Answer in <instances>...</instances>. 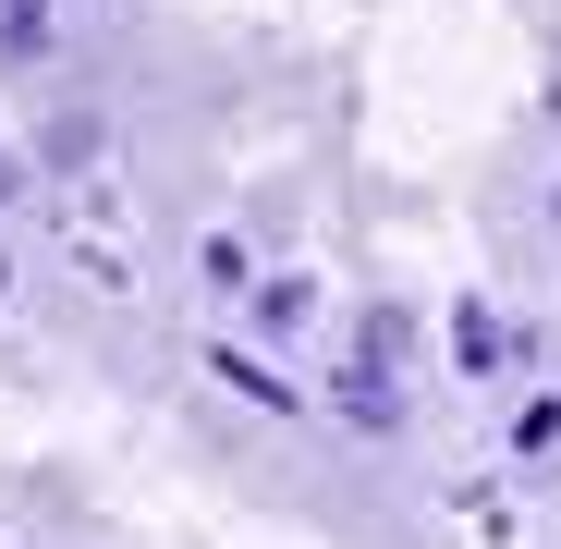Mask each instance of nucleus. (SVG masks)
Listing matches in <instances>:
<instances>
[{
  "label": "nucleus",
  "mask_w": 561,
  "mask_h": 549,
  "mask_svg": "<svg viewBox=\"0 0 561 549\" xmlns=\"http://www.w3.org/2000/svg\"><path fill=\"white\" fill-rule=\"evenodd\" d=\"M439 354H451V379H513V366H525V330H513L489 294H463V306L439 318Z\"/></svg>",
  "instance_id": "obj_1"
},
{
  "label": "nucleus",
  "mask_w": 561,
  "mask_h": 549,
  "mask_svg": "<svg viewBox=\"0 0 561 549\" xmlns=\"http://www.w3.org/2000/svg\"><path fill=\"white\" fill-rule=\"evenodd\" d=\"M330 403H342V415H366V427H403V354L354 342V354L330 366Z\"/></svg>",
  "instance_id": "obj_2"
},
{
  "label": "nucleus",
  "mask_w": 561,
  "mask_h": 549,
  "mask_svg": "<svg viewBox=\"0 0 561 549\" xmlns=\"http://www.w3.org/2000/svg\"><path fill=\"white\" fill-rule=\"evenodd\" d=\"M244 306H256L268 342H306V330H318V268H256V294H244Z\"/></svg>",
  "instance_id": "obj_3"
},
{
  "label": "nucleus",
  "mask_w": 561,
  "mask_h": 549,
  "mask_svg": "<svg viewBox=\"0 0 561 549\" xmlns=\"http://www.w3.org/2000/svg\"><path fill=\"white\" fill-rule=\"evenodd\" d=\"M61 49V0H0V73H37Z\"/></svg>",
  "instance_id": "obj_4"
},
{
  "label": "nucleus",
  "mask_w": 561,
  "mask_h": 549,
  "mask_svg": "<svg viewBox=\"0 0 561 549\" xmlns=\"http://www.w3.org/2000/svg\"><path fill=\"white\" fill-rule=\"evenodd\" d=\"M208 379H220V391H244V403H268V415H294V379H280V366H256L244 342H208Z\"/></svg>",
  "instance_id": "obj_5"
},
{
  "label": "nucleus",
  "mask_w": 561,
  "mask_h": 549,
  "mask_svg": "<svg viewBox=\"0 0 561 549\" xmlns=\"http://www.w3.org/2000/svg\"><path fill=\"white\" fill-rule=\"evenodd\" d=\"M501 451H513L525 477H549V465H561V391H537V403H513V439H501Z\"/></svg>",
  "instance_id": "obj_6"
},
{
  "label": "nucleus",
  "mask_w": 561,
  "mask_h": 549,
  "mask_svg": "<svg viewBox=\"0 0 561 549\" xmlns=\"http://www.w3.org/2000/svg\"><path fill=\"white\" fill-rule=\"evenodd\" d=\"M196 282H208V294H256V256H244L232 232H208V256H196Z\"/></svg>",
  "instance_id": "obj_7"
},
{
  "label": "nucleus",
  "mask_w": 561,
  "mask_h": 549,
  "mask_svg": "<svg viewBox=\"0 0 561 549\" xmlns=\"http://www.w3.org/2000/svg\"><path fill=\"white\" fill-rule=\"evenodd\" d=\"M25 183H37V159H25V147H0V208H13Z\"/></svg>",
  "instance_id": "obj_8"
},
{
  "label": "nucleus",
  "mask_w": 561,
  "mask_h": 549,
  "mask_svg": "<svg viewBox=\"0 0 561 549\" xmlns=\"http://www.w3.org/2000/svg\"><path fill=\"white\" fill-rule=\"evenodd\" d=\"M0 306H13V244H0Z\"/></svg>",
  "instance_id": "obj_9"
},
{
  "label": "nucleus",
  "mask_w": 561,
  "mask_h": 549,
  "mask_svg": "<svg viewBox=\"0 0 561 549\" xmlns=\"http://www.w3.org/2000/svg\"><path fill=\"white\" fill-rule=\"evenodd\" d=\"M549 232H561V183H549Z\"/></svg>",
  "instance_id": "obj_10"
}]
</instances>
